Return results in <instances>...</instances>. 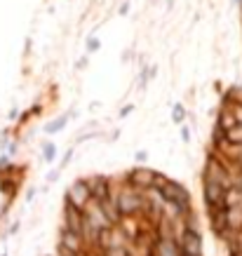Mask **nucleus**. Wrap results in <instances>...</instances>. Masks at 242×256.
Instances as JSON below:
<instances>
[{"label":"nucleus","instance_id":"obj_6","mask_svg":"<svg viewBox=\"0 0 242 256\" xmlns=\"http://www.w3.org/2000/svg\"><path fill=\"white\" fill-rule=\"evenodd\" d=\"M87 184H90L92 195L96 200H106L110 195V181L106 176H92V178H87Z\"/></svg>","mask_w":242,"mask_h":256},{"label":"nucleus","instance_id":"obj_7","mask_svg":"<svg viewBox=\"0 0 242 256\" xmlns=\"http://www.w3.org/2000/svg\"><path fill=\"white\" fill-rule=\"evenodd\" d=\"M104 256H132L127 247H110V249H104Z\"/></svg>","mask_w":242,"mask_h":256},{"label":"nucleus","instance_id":"obj_8","mask_svg":"<svg viewBox=\"0 0 242 256\" xmlns=\"http://www.w3.org/2000/svg\"><path fill=\"white\" fill-rule=\"evenodd\" d=\"M45 156H47V160H52V156H54V148L47 146V148H45Z\"/></svg>","mask_w":242,"mask_h":256},{"label":"nucleus","instance_id":"obj_1","mask_svg":"<svg viewBox=\"0 0 242 256\" xmlns=\"http://www.w3.org/2000/svg\"><path fill=\"white\" fill-rule=\"evenodd\" d=\"M92 198H94L92 188H90V184H87V178H85V181H76V184L68 188V198H66V202L76 204L78 210H85L87 202L92 200Z\"/></svg>","mask_w":242,"mask_h":256},{"label":"nucleus","instance_id":"obj_2","mask_svg":"<svg viewBox=\"0 0 242 256\" xmlns=\"http://www.w3.org/2000/svg\"><path fill=\"white\" fill-rule=\"evenodd\" d=\"M181 252L188 256H202V240H200V233L198 228H188L186 233L179 238Z\"/></svg>","mask_w":242,"mask_h":256},{"label":"nucleus","instance_id":"obj_5","mask_svg":"<svg viewBox=\"0 0 242 256\" xmlns=\"http://www.w3.org/2000/svg\"><path fill=\"white\" fill-rule=\"evenodd\" d=\"M162 195H164V200H176V202H181V204L190 207V198H188L186 188H181L176 181H172V178H170V184L162 188Z\"/></svg>","mask_w":242,"mask_h":256},{"label":"nucleus","instance_id":"obj_3","mask_svg":"<svg viewBox=\"0 0 242 256\" xmlns=\"http://www.w3.org/2000/svg\"><path fill=\"white\" fill-rule=\"evenodd\" d=\"M82 242H85L82 235L73 233L68 228H64L62 242H59V252H62V254H80V252H82Z\"/></svg>","mask_w":242,"mask_h":256},{"label":"nucleus","instance_id":"obj_4","mask_svg":"<svg viewBox=\"0 0 242 256\" xmlns=\"http://www.w3.org/2000/svg\"><path fill=\"white\" fill-rule=\"evenodd\" d=\"M156 176H158V172L136 170V172H132V174L127 176V181H130L132 186H136L139 190H148V188L156 186Z\"/></svg>","mask_w":242,"mask_h":256}]
</instances>
